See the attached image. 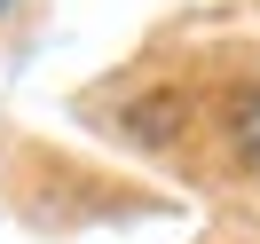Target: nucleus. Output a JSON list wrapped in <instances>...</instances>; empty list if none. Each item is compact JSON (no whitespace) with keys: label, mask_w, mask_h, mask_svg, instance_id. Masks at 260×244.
<instances>
[{"label":"nucleus","mask_w":260,"mask_h":244,"mask_svg":"<svg viewBox=\"0 0 260 244\" xmlns=\"http://www.w3.org/2000/svg\"><path fill=\"white\" fill-rule=\"evenodd\" d=\"M237 134H244V158H252V165H260V95H252V102H244V126H237Z\"/></svg>","instance_id":"nucleus-1"}]
</instances>
